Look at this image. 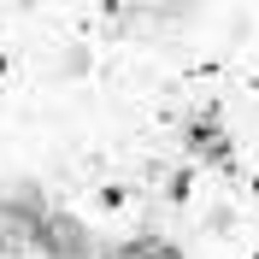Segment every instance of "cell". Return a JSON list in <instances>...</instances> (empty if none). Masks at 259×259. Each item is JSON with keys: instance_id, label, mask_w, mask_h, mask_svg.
<instances>
[{"instance_id": "7a4b0ae2", "label": "cell", "mask_w": 259, "mask_h": 259, "mask_svg": "<svg viewBox=\"0 0 259 259\" xmlns=\"http://www.w3.org/2000/svg\"><path fill=\"white\" fill-rule=\"evenodd\" d=\"M35 247H48L53 259H82V253H89V236H82L77 218H41V236H35Z\"/></svg>"}, {"instance_id": "6da1fadb", "label": "cell", "mask_w": 259, "mask_h": 259, "mask_svg": "<svg viewBox=\"0 0 259 259\" xmlns=\"http://www.w3.org/2000/svg\"><path fill=\"white\" fill-rule=\"evenodd\" d=\"M35 236H41V218H35L30 200L24 206L0 200V253H24V247H35Z\"/></svg>"}]
</instances>
